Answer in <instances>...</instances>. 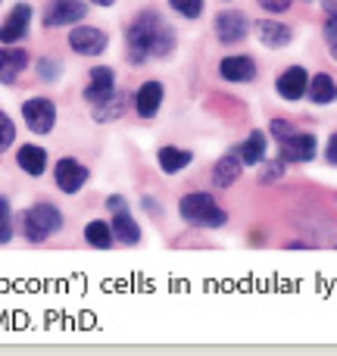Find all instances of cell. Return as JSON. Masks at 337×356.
<instances>
[{
  "label": "cell",
  "instance_id": "obj_24",
  "mask_svg": "<svg viewBox=\"0 0 337 356\" xmlns=\"http://www.w3.org/2000/svg\"><path fill=\"white\" fill-rule=\"evenodd\" d=\"M240 172V156L228 154L222 156L219 163H215V172H213V181L219 184V188H228V184H234V178Z\"/></svg>",
  "mask_w": 337,
  "mask_h": 356
},
{
  "label": "cell",
  "instance_id": "obj_5",
  "mask_svg": "<svg viewBox=\"0 0 337 356\" xmlns=\"http://www.w3.org/2000/svg\"><path fill=\"white\" fill-rule=\"evenodd\" d=\"M110 209H113V222H110L113 238L129 244V247L138 244V241H141V228H138V222L131 219V213H129L122 197H110Z\"/></svg>",
  "mask_w": 337,
  "mask_h": 356
},
{
  "label": "cell",
  "instance_id": "obj_33",
  "mask_svg": "<svg viewBox=\"0 0 337 356\" xmlns=\"http://www.w3.org/2000/svg\"><path fill=\"white\" fill-rule=\"evenodd\" d=\"M325 160L331 163V166H337V131L331 135V141H328V147H325Z\"/></svg>",
  "mask_w": 337,
  "mask_h": 356
},
{
  "label": "cell",
  "instance_id": "obj_13",
  "mask_svg": "<svg viewBox=\"0 0 337 356\" xmlns=\"http://www.w3.org/2000/svg\"><path fill=\"white\" fill-rule=\"evenodd\" d=\"M110 91H116V72H113L110 66L91 69V81H88V88H85V100L97 104V100H104Z\"/></svg>",
  "mask_w": 337,
  "mask_h": 356
},
{
  "label": "cell",
  "instance_id": "obj_17",
  "mask_svg": "<svg viewBox=\"0 0 337 356\" xmlns=\"http://www.w3.org/2000/svg\"><path fill=\"white\" fill-rule=\"evenodd\" d=\"M25 66H28V54H25V50H19V47L0 50V81H3V85H13L16 75L22 72Z\"/></svg>",
  "mask_w": 337,
  "mask_h": 356
},
{
  "label": "cell",
  "instance_id": "obj_4",
  "mask_svg": "<svg viewBox=\"0 0 337 356\" xmlns=\"http://www.w3.org/2000/svg\"><path fill=\"white\" fill-rule=\"evenodd\" d=\"M22 116H25V125L35 135H50L56 125V106L47 97H31L22 104Z\"/></svg>",
  "mask_w": 337,
  "mask_h": 356
},
{
  "label": "cell",
  "instance_id": "obj_36",
  "mask_svg": "<svg viewBox=\"0 0 337 356\" xmlns=\"http://www.w3.org/2000/svg\"><path fill=\"white\" fill-rule=\"evenodd\" d=\"M331 54H334V60H337V44H331Z\"/></svg>",
  "mask_w": 337,
  "mask_h": 356
},
{
  "label": "cell",
  "instance_id": "obj_35",
  "mask_svg": "<svg viewBox=\"0 0 337 356\" xmlns=\"http://www.w3.org/2000/svg\"><path fill=\"white\" fill-rule=\"evenodd\" d=\"M94 3H100V6H113L116 0H94Z\"/></svg>",
  "mask_w": 337,
  "mask_h": 356
},
{
  "label": "cell",
  "instance_id": "obj_12",
  "mask_svg": "<svg viewBox=\"0 0 337 356\" xmlns=\"http://www.w3.org/2000/svg\"><path fill=\"white\" fill-rule=\"evenodd\" d=\"M219 75L225 81H253L256 79V63L250 56H225L219 63Z\"/></svg>",
  "mask_w": 337,
  "mask_h": 356
},
{
  "label": "cell",
  "instance_id": "obj_27",
  "mask_svg": "<svg viewBox=\"0 0 337 356\" xmlns=\"http://www.w3.org/2000/svg\"><path fill=\"white\" fill-rule=\"evenodd\" d=\"M63 72V63L60 60H50V56H44L41 63H38V75H41V81H56Z\"/></svg>",
  "mask_w": 337,
  "mask_h": 356
},
{
  "label": "cell",
  "instance_id": "obj_26",
  "mask_svg": "<svg viewBox=\"0 0 337 356\" xmlns=\"http://www.w3.org/2000/svg\"><path fill=\"white\" fill-rule=\"evenodd\" d=\"M13 141H16V125H13V119L6 116L3 110H0V154H3Z\"/></svg>",
  "mask_w": 337,
  "mask_h": 356
},
{
  "label": "cell",
  "instance_id": "obj_20",
  "mask_svg": "<svg viewBox=\"0 0 337 356\" xmlns=\"http://www.w3.org/2000/svg\"><path fill=\"white\" fill-rule=\"evenodd\" d=\"M309 100L313 104H319V106H325V104H334L337 100V85H334V79L331 75H313V81H309Z\"/></svg>",
  "mask_w": 337,
  "mask_h": 356
},
{
  "label": "cell",
  "instance_id": "obj_1",
  "mask_svg": "<svg viewBox=\"0 0 337 356\" xmlns=\"http://www.w3.org/2000/svg\"><path fill=\"white\" fill-rule=\"evenodd\" d=\"M125 41H129V60L138 66L150 56H169V50L175 47V31L160 13L147 10L129 25Z\"/></svg>",
  "mask_w": 337,
  "mask_h": 356
},
{
  "label": "cell",
  "instance_id": "obj_15",
  "mask_svg": "<svg viewBox=\"0 0 337 356\" xmlns=\"http://www.w3.org/2000/svg\"><path fill=\"white\" fill-rule=\"evenodd\" d=\"M129 94H119V91H110L104 100H97V104H91L94 106V119L97 122H113V119H119L125 110H129Z\"/></svg>",
  "mask_w": 337,
  "mask_h": 356
},
{
  "label": "cell",
  "instance_id": "obj_18",
  "mask_svg": "<svg viewBox=\"0 0 337 356\" xmlns=\"http://www.w3.org/2000/svg\"><path fill=\"white\" fill-rule=\"evenodd\" d=\"M256 31H259V41L265 44V47L272 50H281L290 44V38H294V31H290V25H281V22H272V19H265V22H256Z\"/></svg>",
  "mask_w": 337,
  "mask_h": 356
},
{
  "label": "cell",
  "instance_id": "obj_14",
  "mask_svg": "<svg viewBox=\"0 0 337 356\" xmlns=\"http://www.w3.org/2000/svg\"><path fill=\"white\" fill-rule=\"evenodd\" d=\"M309 88V75L303 66H290L288 72L278 79V94H281L284 100H300L303 94H306Z\"/></svg>",
  "mask_w": 337,
  "mask_h": 356
},
{
  "label": "cell",
  "instance_id": "obj_7",
  "mask_svg": "<svg viewBox=\"0 0 337 356\" xmlns=\"http://www.w3.org/2000/svg\"><path fill=\"white\" fill-rule=\"evenodd\" d=\"M88 16V3L81 0H54L44 13V25L47 29H60V25H75Z\"/></svg>",
  "mask_w": 337,
  "mask_h": 356
},
{
  "label": "cell",
  "instance_id": "obj_32",
  "mask_svg": "<svg viewBox=\"0 0 337 356\" xmlns=\"http://www.w3.org/2000/svg\"><path fill=\"white\" fill-rule=\"evenodd\" d=\"M325 35H328V41H331V44H337V10H334V13H328Z\"/></svg>",
  "mask_w": 337,
  "mask_h": 356
},
{
  "label": "cell",
  "instance_id": "obj_8",
  "mask_svg": "<svg viewBox=\"0 0 337 356\" xmlns=\"http://www.w3.org/2000/svg\"><path fill=\"white\" fill-rule=\"evenodd\" d=\"M69 44H72V50H79L81 56H97V54H104L106 50L110 38H106V31H100V29L79 25V29L69 31Z\"/></svg>",
  "mask_w": 337,
  "mask_h": 356
},
{
  "label": "cell",
  "instance_id": "obj_6",
  "mask_svg": "<svg viewBox=\"0 0 337 356\" xmlns=\"http://www.w3.org/2000/svg\"><path fill=\"white\" fill-rule=\"evenodd\" d=\"M247 31H250V19H247L244 13H238V10H222L219 16H215V38H219L222 44H238V41H244Z\"/></svg>",
  "mask_w": 337,
  "mask_h": 356
},
{
  "label": "cell",
  "instance_id": "obj_28",
  "mask_svg": "<svg viewBox=\"0 0 337 356\" xmlns=\"http://www.w3.org/2000/svg\"><path fill=\"white\" fill-rule=\"evenodd\" d=\"M169 3H172V10H178L188 19H197L203 13V0H169Z\"/></svg>",
  "mask_w": 337,
  "mask_h": 356
},
{
  "label": "cell",
  "instance_id": "obj_16",
  "mask_svg": "<svg viewBox=\"0 0 337 356\" xmlns=\"http://www.w3.org/2000/svg\"><path fill=\"white\" fill-rule=\"evenodd\" d=\"M160 104H163V85L160 81H144L141 91L135 97V106H138V116L141 119H154L160 113Z\"/></svg>",
  "mask_w": 337,
  "mask_h": 356
},
{
  "label": "cell",
  "instance_id": "obj_21",
  "mask_svg": "<svg viewBox=\"0 0 337 356\" xmlns=\"http://www.w3.org/2000/svg\"><path fill=\"white\" fill-rule=\"evenodd\" d=\"M238 156H240L244 166H256V163H263L265 160V135L263 131H250V138L238 147Z\"/></svg>",
  "mask_w": 337,
  "mask_h": 356
},
{
  "label": "cell",
  "instance_id": "obj_34",
  "mask_svg": "<svg viewBox=\"0 0 337 356\" xmlns=\"http://www.w3.org/2000/svg\"><path fill=\"white\" fill-rule=\"evenodd\" d=\"M322 3H325V10H328V13H334V10H337V0H322Z\"/></svg>",
  "mask_w": 337,
  "mask_h": 356
},
{
  "label": "cell",
  "instance_id": "obj_23",
  "mask_svg": "<svg viewBox=\"0 0 337 356\" xmlns=\"http://www.w3.org/2000/svg\"><path fill=\"white\" fill-rule=\"evenodd\" d=\"M85 241L91 247H97V250H110L113 247V228H110V222H88V228H85Z\"/></svg>",
  "mask_w": 337,
  "mask_h": 356
},
{
  "label": "cell",
  "instance_id": "obj_19",
  "mask_svg": "<svg viewBox=\"0 0 337 356\" xmlns=\"http://www.w3.org/2000/svg\"><path fill=\"white\" fill-rule=\"evenodd\" d=\"M16 163H19V169H25V175L38 178L47 169V154H44V147H38V144H25L16 154Z\"/></svg>",
  "mask_w": 337,
  "mask_h": 356
},
{
  "label": "cell",
  "instance_id": "obj_2",
  "mask_svg": "<svg viewBox=\"0 0 337 356\" xmlns=\"http://www.w3.org/2000/svg\"><path fill=\"white\" fill-rule=\"evenodd\" d=\"M178 213L184 216V222L190 225H203V228H222L225 225V209L213 200L209 194H188L178 203Z\"/></svg>",
  "mask_w": 337,
  "mask_h": 356
},
{
  "label": "cell",
  "instance_id": "obj_22",
  "mask_svg": "<svg viewBox=\"0 0 337 356\" xmlns=\"http://www.w3.org/2000/svg\"><path fill=\"white\" fill-rule=\"evenodd\" d=\"M190 150H181V147H163L160 150V169L163 172H169V175H175V172H181L184 166H190Z\"/></svg>",
  "mask_w": 337,
  "mask_h": 356
},
{
  "label": "cell",
  "instance_id": "obj_11",
  "mask_svg": "<svg viewBox=\"0 0 337 356\" xmlns=\"http://www.w3.org/2000/svg\"><path fill=\"white\" fill-rule=\"evenodd\" d=\"M315 150H319V141H315L313 135H290L288 141H281V160L288 163H309L315 156Z\"/></svg>",
  "mask_w": 337,
  "mask_h": 356
},
{
  "label": "cell",
  "instance_id": "obj_9",
  "mask_svg": "<svg viewBox=\"0 0 337 356\" xmlns=\"http://www.w3.org/2000/svg\"><path fill=\"white\" fill-rule=\"evenodd\" d=\"M28 25H31V6L28 3H19L13 6V13L6 16V22L0 25V44H16L28 35Z\"/></svg>",
  "mask_w": 337,
  "mask_h": 356
},
{
  "label": "cell",
  "instance_id": "obj_3",
  "mask_svg": "<svg viewBox=\"0 0 337 356\" xmlns=\"http://www.w3.org/2000/svg\"><path fill=\"white\" fill-rule=\"evenodd\" d=\"M63 225V216L56 207L50 203H35L28 213H22V234L31 241V244H41L50 234H56Z\"/></svg>",
  "mask_w": 337,
  "mask_h": 356
},
{
  "label": "cell",
  "instance_id": "obj_25",
  "mask_svg": "<svg viewBox=\"0 0 337 356\" xmlns=\"http://www.w3.org/2000/svg\"><path fill=\"white\" fill-rule=\"evenodd\" d=\"M13 238V216H10V200L0 197V244Z\"/></svg>",
  "mask_w": 337,
  "mask_h": 356
},
{
  "label": "cell",
  "instance_id": "obj_29",
  "mask_svg": "<svg viewBox=\"0 0 337 356\" xmlns=\"http://www.w3.org/2000/svg\"><path fill=\"white\" fill-rule=\"evenodd\" d=\"M272 135H275L278 141H288L290 135H297V129L288 122V119H275V122H272Z\"/></svg>",
  "mask_w": 337,
  "mask_h": 356
},
{
  "label": "cell",
  "instance_id": "obj_31",
  "mask_svg": "<svg viewBox=\"0 0 337 356\" xmlns=\"http://www.w3.org/2000/svg\"><path fill=\"white\" fill-rule=\"evenodd\" d=\"M281 172H284L281 163H269V166H265V172H263V181H265V184L275 181V178H281Z\"/></svg>",
  "mask_w": 337,
  "mask_h": 356
},
{
  "label": "cell",
  "instance_id": "obj_30",
  "mask_svg": "<svg viewBox=\"0 0 337 356\" xmlns=\"http://www.w3.org/2000/svg\"><path fill=\"white\" fill-rule=\"evenodd\" d=\"M290 3H294V0H259V6L269 13H284V10H290Z\"/></svg>",
  "mask_w": 337,
  "mask_h": 356
},
{
  "label": "cell",
  "instance_id": "obj_10",
  "mask_svg": "<svg viewBox=\"0 0 337 356\" xmlns=\"http://www.w3.org/2000/svg\"><path fill=\"white\" fill-rule=\"evenodd\" d=\"M54 178H56V188H60L63 194H75V191L85 188V181H88V169L81 166V163H75V160H69V156H66V160L56 163Z\"/></svg>",
  "mask_w": 337,
  "mask_h": 356
}]
</instances>
